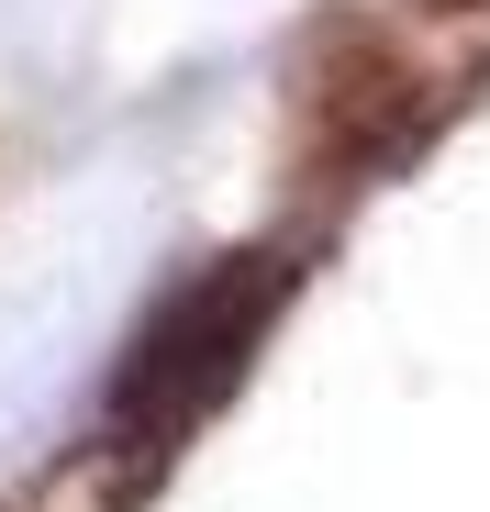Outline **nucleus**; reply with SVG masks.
<instances>
[{
    "mask_svg": "<svg viewBox=\"0 0 490 512\" xmlns=\"http://www.w3.org/2000/svg\"><path fill=\"white\" fill-rule=\"evenodd\" d=\"M279 290H290L279 256H223V268H201L168 312L134 334V357H123V379H112V435L168 457L190 423L234 390V368L257 357V334H268Z\"/></svg>",
    "mask_w": 490,
    "mask_h": 512,
    "instance_id": "1",
    "label": "nucleus"
},
{
    "mask_svg": "<svg viewBox=\"0 0 490 512\" xmlns=\"http://www.w3.org/2000/svg\"><path fill=\"white\" fill-rule=\"evenodd\" d=\"M145 479H156V446H123V435H101V446L56 457L45 479H23L0 512H134V501H145Z\"/></svg>",
    "mask_w": 490,
    "mask_h": 512,
    "instance_id": "2",
    "label": "nucleus"
}]
</instances>
